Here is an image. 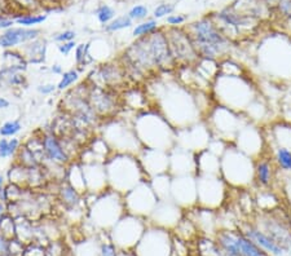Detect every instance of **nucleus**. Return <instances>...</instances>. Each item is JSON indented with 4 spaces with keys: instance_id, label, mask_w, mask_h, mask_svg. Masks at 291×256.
I'll list each match as a JSON object with an SVG mask.
<instances>
[{
    "instance_id": "09e8293b",
    "label": "nucleus",
    "mask_w": 291,
    "mask_h": 256,
    "mask_svg": "<svg viewBox=\"0 0 291 256\" xmlns=\"http://www.w3.org/2000/svg\"><path fill=\"white\" fill-rule=\"evenodd\" d=\"M47 20L45 14H22L16 20L22 28H34L35 25H40Z\"/></svg>"
},
{
    "instance_id": "cd10ccee",
    "label": "nucleus",
    "mask_w": 291,
    "mask_h": 256,
    "mask_svg": "<svg viewBox=\"0 0 291 256\" xmlns=\"http://www.w3.org/2000/svg\"><path fill=\"white\" fill-rule=\"evenodd\" d=\"M170 175L184 176L195 175V154L175 146L170 152Z\"/></svg>"
},
{
    "instance_id": "b1692460",
    "label": "nucleus",
    "mask_w": 291,
    "mask_h": 256,
    "mask_svg": "<svg viewBox=\"0 0 291 256\" xmlns=\"http://www.w3.org/2000/svg\"><path fill=\"white\" fill-rule=\"evenodd\" d=\"M238 229L269 256H282L286 253L281 245H278L272 237L263 232L255 223H243Z\"/></svg>"
},
{
    "instance_id": "864d4df0",
    "label": "nucleus",
    "mask_w": 291,
    "mask_h": 256,
    "mask_svg": "<svg viewBox=\"0 0 291 256\" xmlns=\"http://www.w3.org/2000/svg\"><path fill=\"white\" fill-rule=\"evenodd\" d=\"M22 256H47V250L43 249L41 246L31 242L25 247L24 255Z\"/></svg>"
},
{
    "instance_id": "338daca9",
    "label": "nucleus",
    "mask_w": 291,
    "mask_h": 256,
    "mask_svg": "<svg viewBox=\"0 0 291 256\" xmlns=\"http://www.w3.org/2000/svg\"><path fill=\"white\" fill-rule=\"evenodd\" d=\"M118 256H136V254L134 251H126V250H122L119 251V255Z\"/></svg>"
},
{
    "instance_id": "49530a36",
    "label": "nucleus",
    "mask_w": 291,
    "mask_h": 256,
    "mask_svg": "<svg viewBox=\"0 0 291 256\" xmlns=\"http://www.w3.org/2000/svg\"><path fill=\"white\" fill-rule=\"evenodd\" d=\"M0 233L8 239L16 238V222L8 214L0 219Z\"/></svg>"
},
{
    "instance_id": "e2e57ef3",
    "label": "nucleus",
    "mask_w": 291,
    "mask_h": 256,
    "mask_svg": "<svg viewBox=\"0 0 291 256\" xmlns=\"http://www.w3.org/2000/svg\"><path fill=\"white\" fill-rule=\"evenodd\" d=\"M13 20H10V18L7 17H1V16H0V29H5V30H8V29L13 28Z\"/></svg>"
},
{
    "instance_id": "c03bdc74",
    "label": "nucleus",
    "mask_w": 291,
    "mask_h": 256,
    "mask_svg": "<svg viewBox=\"0 0 291 256\" xmlns=\"http://www.w3.org/2000/svg\"><path fill=\"white\" fill-rule=\"evenodd\" d=\"M158 24L155 20H147V21L141 22V24L136 25V28L134 29L132 32V35L135 38H144V36H147V35L153 34V32H157Z\"/></svg>"
},
{
    "instance_id": "5fc2aeb1",
    "label": "nucleus",
    "mask_w": 291,
    "mask_h": 256,
    "mask_svg": "<svg viewBox=\"0 0 291 256\" xmlns=\"http://www.w3.org/2000/svg\"><path fill=\"white\" fill-rule=\"evenodd\" d=\"M175 7L172 5V4H168V3H163V4H159L157 8L154 9V12H153V16H154V18H163L166 17L167 14H171L172 12H174Z\"/></svg>"
},
{
    "instance_id": "423d86ee",
    "label": "nucleus",
    "mask_w": 291,
    "mask_h": 256,
    "mask_svg": "<svg viewBox=\"0 0 291 256\" xmlns=\"http://www.w3.org/2000/svg\"><path fill=\"white\" fill-rule=\"evenodd\" d=\"M109 189L124 195L141 181L149 180L139 157L134 154L111 153L105 162Z\"/></svg>"
},
{
    "instance_id": "20e7f679",
    "label": "nucleus",
    "mask_w": 291,
    "mask_h": 256,
    "mask_svg": "<svg viewBox=\"0 0 291 256\" xmlns=\"http://www.w3.org/2000/svg\"><path fill=\"white\" fill-rule=\"evenodd\" d=\"M132 126L143 148L171 152L176 146L178 131L155 109L137 113Z\"/></svg>"
},
{
    "instance_id": "72a5a7b5",
    "label": "nucleus",
    "mask_w": 291,
    "mask_h": 256,
    "mask_svg": "<svg viewBox=\"0 0 291 256\" xmlns=\"http://www.w3.org/2000/svg\"><path fill=\"white\" fill-rule=\"evenodd\" d=\"M47 53V43L40 38L35 39L33 42L26 43L22 48V55L28 64H41L45 61Z\"/></svg>"
},
{
    "instance_id": "39448f33",
    "label": "nucleus",
    "mask_w": 291,
    "mask_h": 256,
    "mask_svg": "<svg viewBox=\"0 0 291 256\" xmlns=\"http://www.w3.org/2000/svg\"><path fill=\"white\" fill-rule=\"evenodd\" d=\"M199 59L221 61L232 57L233 42L219 29L211 18H202L186 30Z\"/></svg>"
},
{
    "instance_id": "473e14b6",
    "label": "nucleus",
    "mask_w": 291,
    "mask_h": 256,
    "mask_svg": "<svg viewBox=\"0 0 291 256\" xmlns=\"http://www.w3.org/2000/svg\"><path fill=\"white\" fill-rule=\"evenodd\" d=\"M122 101L126 106H128V109L137 110L139 113L151 109L150 97L140 88H130L124 91L123 95H120V102Z\"/></svg>"
},
{
    "instance_id": "a19ab883",
    "label": "nucleus",
    "mask_w": 291,
    "mask_h": 256,
    "mask_svg": "<svg viewBox=\"0 0 291 256\" xmlns=\"http://www.w3.org/2000/svg\"><path fill=\"white\" fill-rule=\"evenodd\" d=\"M21 148V141L16 137H12V139H0V158H10L13 157L16 153H18Z\"/></svg>"
},
{
    "instance_id": "4be33fe9",
    "label": "nucleus",
    "mask_w": 291,
    "mask_h": 256,
    "mask_svg": "<svg viewBox=\"0 0 291 256\" xmlns=\"http://www.w3.org/2000/svg\"><path fill=\"white\" fill-rule=\"evenodd\" d=\"M126 69L122 64L105 63L93 70L89 75L88 82L95 86L116 90L118 87L124 86L126 83Z\"/></svg>"
},
{
    "instance_id": "6e6552de",
    "label": "nucleus",
    "mask_w": 291,
    "mask_h": 256,
    "mask_svg": "<svg viewBox=\"0 0 291 256\" xmlns=\"http://www.w3.org/2000/svg\"><path fill=\"white\" fill-rule=\"evenodd\" d=\"M254 168L255 160L237 149L233 144L226 146L220 157V175L230 189H253L255 187Z\"/></svg>"
},
{
    "instance_id": "5701e85b",
    "label": "nucleus",
    "mask_w": 291,
    "mask_h": 256,
    "mask_svg": "<svg viewBox=\"0 0 291 256\" xmlns=\"http://www.w3.org/2000/svg\"><path fill=\"white\" fill-rule=\"evenodd\" d=\"M137 157L147 179L170 172V152L144 148Z\"/></svg>"
},
{
    "instance_id": "774afa93",
    "label": "nucleus",
    "mask_w": 291,
    "mask_h": 256,
    "mask_svg": "<svg viewBox=\"0 0 291 256\" xmlns=\"http://www.w3.org/2000/svg\"><path fill=\"white\" fill-rule=\"evenodd\" d=\"M3 187H4V177L0 175V193H1V191L4 189Z\"/></svg>"
},
{
    "instance_id": "13d9d810",
    "label": "nucleus",
    "mask_w": 291,
    "mask_h": 256,
    "mask_svg": "<svg viewBox=\"0 0 291 256\" xmlns=\"http://www.w3.org/2000/svg\"><path fill=\"white\" fill-rule=\"evenodd\" d=\"M36 91H38L40 95L48 96V95H52L53 92H56V91H57V84H55V83L39 84V86L36 87Z\"/></svg>"
},
{
    "instance_id": "a211bd4d",
    "label": "nucleus",
    "mask_w": 291,
    "mask_h": 256,
    "mask_svg": "<svg viewBox=\"0 0 291 256\" xmlns=\"http://www.w3.org/2000/svg\"><path fill=\"white\" fill-rule=\"evenodd\" d=\"M88 101L99 119L114 118L122 104L120 96L116 94L115 90L104 88V87L95 86V84H89Z\"/></svg>"
},
{
    "instance_id": "37998d69",
    "label": "nucleus",
    "mask_w": 291,
    "mask_h": 256,
    "mask_svg": "<svg viewBox=\"0 0 291 256\" xmlns=\"http://www.w3.org/2000/svg\"><path fill=\"white\" fill-rule=\"evenodd\" d=\"M79 80V71L76 69H70L68 71H64L60 80L57 83V91L62 92V91L69 90L74 83H76Z\"/></svg>"
},
{
    "instance_id": "ddd939ff",
    "label": "nucleus",
    "mask_w": 291,
    "mask_h": 256,
    "mask_svg": "<svg viewBox=\"0 0 291 256\" xmlns=\"http://www.w3.org/2000/svg\"><path fill=\"white\" fill-rule=\"evenodd\" d=\"M146 219L126 214L111 228L110 239L120 250L132 251L146 230Z\"/></svg>"
},
{
    "instance_id": "a18cd8bd",
    "label": "nucleus",
    "mask_w": 291,
    "mask_h": 256,
    "mask_svg": "<svg viewBox=\"0 0 291 256\" xmlns=\"http://www.w3.org/2000/svg\"><path fill=\"white\" fill-rule=\"evenodd\" d=\"M21 129H22V123L18 119L7 121L0 126V136L1 137H14L17 133H20Z\"/></svg>"
},
{
    "instance_id": "ea45409f",
    "label": "nucleus",
    "mask_w": 291,
    "mask_h": 256,
    "mask_svg": "<svg viewBox=\"0 0 291 256\" xmlns=\"http://www.w3.org/2000/svg\"><path fill=\"white\" fill-rule=\"evenodd\" d=\"M219 74L223 75H233V76H241L247 75L246 67L241 63H238L237 60L228 57L221 61H219Z\"/></svg>"
},
{
    "instance_id": "0e129e2a",
    "label": "nucleus",
    "mask_w": 291,
    "mask_h": 256,
    "mask_svg": "<svg viewBox=\"0 0 291 256\" xmlns=\"http://www.w3.org/2000/svg\"><path fill=\"white\" fill-rule=\"evenodd\" d=\"M51 71L56 75H62L64 74V70H62V66L60 64H55V65L51 67Z\"/></svg>"
},
{
    "instance_id": "680f3d73",
    "label": "nucleus",
    "mask_w": 291,
    "mask_h": 256,
    "mask_svg": "<svg viewBox=\"0 0 291 256\" xmlns=\"http://www.w3.org/2000/svg\"><path fill=\"white\" fill-rule=\"evenodd\" d=\"M286 176H288V180L285 181L284 187H282V191H284L285 199L288 202L289 208H290L291 211V175H286Z\"/></svg>"
},
{
    "instance_id": "f257e3e1",
    "label": "nucleus",
    "mask_w": 291,
    "mask_h": 256,
    "mask_svg": "<svg viewBox=\"0 0 291 256\" xmlns=\"http://www.w3.org/2000/svg\"><path fill=\"white\" fill-rule=\"evenodd\" d=\"M155 110L171 123L178 131L203 121V114L197 104L195 91L182 84L178 79H161L155 83Z\"/></svg>"
},
{
    "instance_id": "dca6fc26",
    "label": "nucleus",
    "mask_w": 291,
    "mask_h": 256,
    "mask_svg": "<svg viewBox=\"0 0 291 256\" xmlns=\"http://www.w3.org/2000/svg\"><path fill=\"white\" fill-rule=\"evenodd\" d=\"M166 36H167L170 52L176 64V69L182 66H194L197 64L199 56L188 32L184 30L172 29L166 32Z\"/></svg>"
},
{
    "instance_id": "de8ad7c7",
    "label": "nucleus",
    "mask_w": 291,
    "mask_h": 256,
    "mask_svg": "<svg viewBox=\"0 0 291 256\" xmlns=\"http://www.w3.org/2000/svg\"><path fill=\"white\" fill-rule=\"evenodd\" d=\"M132 22L134 21H132L128 16H120V17L114 18L113 21L105 25V30H107L108 32H120V30L131 28V26H132Z\"/></svg>"
},
{
    "instance_id": "9b49d317",
    "label": "nucleus",
    "mask_w": 291,
    "mask_h": 256,
    "mask_svg": "<svg viewBox=\"0 0 291 256\" xmlns=\"http://www.w3.org/2000/svg\"><path fill=\"white\" fill-rule=\"evenodd\" d=\"M113 153L122 154H134L139 156L141 150L144 149L140 140L137 137L134 126L127 125L126 122L120 119H110L104 126L103 136H101Z\"/></svg>"
},
{
    "instance_id": "1a4fd4ad",
    "label": "nucleus",
    "mask_w": 291,
    "mask_h": 256,
    "mask_svg": "<svg viewBox=\"0 0 291 256\" xmlns=\"http://www.w3.org/2000/svg\"><path fill=\"white\" fill-rule=\"evenodd\" d=\"M203 121L209 127L214 139L223 140L228 144H233L243 126L250 122L249 118L242 113H237L216 104Z\"/></svg>"
},
{
    "instance_id": "6ab92c4d",
    "label": "nucleus",
    "mask_w": 291,
    "mask_h": 256,
    "mask_svg": "<svg viewBox=\"0 0 291 256\" xmlns=\"http://www.w3.org/2000/svg\"><path fill=\"white\" fill-rule=\"evenodd\" d=\"M255 219V224L269 237H272L278 245H281L285 251L291 249V228L288 222L280 216V210L268 214L257 212Z\"/></svg>"
},
{
    "instance_id": "052dcab7",
    "label": "nucleus",
    "mask_w": 291,
    "mask_h": 256,
    "mask_svg": "<svg viewBox=\"0 0 291 256\" xmlns=\"http://www.w3.org/2000/svg\"><path fill=\"white\" fill-rule=\"evenodd\" d=\"M278 9H280V12L284 14L285 17L291 20V0H280Z\"/></svg>"
},
{
    "instance_id": "c9c22d12",
    "label": "nucleus",
    "mask_w": 291,
    "mask_h": 256,
    "mask_svg": "<svg viewBox=\"0 0 291 256\" xmlns=\"http://www.w3.org/2000/svg\"><path fill=\"white\" fill-rule=\"evenodd\" d=\"M65 179L66 181H68V183L70 184V185H72L76 192H78V193L80 194L88 193L86 177H84V173H83V168L80 163L72 162L70 164H69L68 170H66Z\"/></svg>"
},
{
    "instance_id": "aec40b11",
    "label": "nucleus",
    "mask_w": 291,
    "mask_h": 256,
    "mask_svg": "<svg viewBox=\"0 0 291 256\" xmlns=\"http://www.w3.org/2000/svg\"><path fill=\"white\" fill-rule=\"evenodd\" d=\"M211 139H213L211 132H210L209 127L206 126L205 121H202L190 126V127L178 129L176 146L197 154V153L207 149Z\"/></svg>"
},
{
    "instance_id": "7ed1b4c3",
    "label": "nucleus",
    "mask_w": 291,
    "mask_h": 256,
    "mask_svg": "<svg viewBox=\"0 0 291 256\" xmlns=\"http://www.w3.org/2000/svg\"><path fill=\"white\" fill-rule=\"evenodd\" d=\"M260 95L259 87L249 74L241 76L219 74L211 87V96L216 105L242 114Z\"/></svg>"
},
{
    "instance_id": "bf43d9fd",
    "label": "nucleus",
    "mask_w": 291,
    "mask_h": 256,
    "mask_svg": "<svg viewBox=\"0 0 291 256\" xmlns=\"http://www.w3.org/2000/svg\"><path fill=\"white\" fill-rule=\"evenodd\" d=\"M76 43L75 40H73V42H66V43H61V44L57 45V49L58 52L61 53V55L64 56H68L70 55V52H72L73 49L76 48Z\"/></svg>"
},
{
    "instance_id": "f704fd0d",
    "label": "nucleus",
    "mask_w": 291,
    "mask_h": 256,
    "mask_svg": "<svg viewBox=\"0 0 291 256\" xmlns=\"http://www.w3.org/2000/svg\"><path fill=\"white\" fill-rule=\"evenodd\" d=\"M272 160L277 167L278 173L281 175H291V150L281 146H272L267 149Z\"/></svg>"
},
{
    "instance_id": "69168bd1",
    "label": "nucleus",
    "mask_w": 291,
    "mask_h": 256,
    "mask_svg": "<svg viewBox=\"0 0 291 256\" xmlns=\"http://www.w3.org/2000/svg\"><path fill=\"white\" fill-rule=\"evenodd\" d=\"M9 106H10V102L7 100V98L0 97V110H5V109H8Z\"/></svg>"
},
{
    "instance_id": "c756f323",
    "label": "nucleus",
    "mask_w": 291,
    "mask_h": 256,
    "mask_svg": "<svg viewBox=\"0 0 291 256\" xmlns=\"http://www.w3.org/2000/svg\"><path fill=\"white\" fill-rule=\"evenodd\" d=\"M41 32L35 28H10L0 35V47L13 49L20 44H26L40 38Z\"/></svg>"
},
{
    "instance_id": "7c9ffc66",
    "label": "nucleus",
    "mask_w": 291,
    "mask_h": 256,
    "mask_svg": "<svg viewBox=\"0 0 291 256\" xmlns=\"http://www.w3.org/2000/svg\"><path fill=\"white\" fill-rule=\"evenodd\" d=\"M199 175H211V176H221L220 175V157L215 153L205 149L195 154V176Z\"/></svg>"
},
{
    "instance_id": "58836bf2",
    "label": "nucleus",
    "mask_w": 291,
    "mask_h": 256,
    "mask_svg": "<svg viewBox=\"0 0 291 256\" xmlns=\"http://www.w3.org/2000/svg\"><path fill=\"white\" fill-rule=\"evenodd\" d=\"M58 198L66 207L74 208L82 201V194L78 193L68 181H64L58 188Z\"/></svg>"
},
{
    "instance_id": "4c0bfd02",
    "label": "nucleus",
    "mask_w": 291,
    "mask_h": 256,
    "mask_svg": "<svg viewBox=\"0 0 291 256\" xmlns=\"http://www.w3.org/2000/svg\"><path fill=\"white\" fill-rule=\"evenodd\" d=\"M237 245L240 256H269L267 253L256 246L249 237L243 234L240 229H237Z\"/></svg>"
},
{
    "instance_id": "4d7b16f0",
    "label": "nucleus",
    "mask_w": 291,
    "mask_h": 256,
    "mask_svg": "<svg viewBox=\"0 0 291 256\" xmlns=\"http://www.w3.org/2000/svg\"><path fill=\"white\" fill-rule=\"evenodd\" d=\"M186 20H188V17L184 14H170V16H167V24L172 28H178V26L184 24Z\"/></svg>"
},
{
    "instance_id": "c85d7f7f",
    "label": "nucleus",
    "mask_w": 291,
    "mask_h": 256,
    "mask_svg": "<svg viewBox=\"0 0 291 256\" xmlns=\"http://www.w3.org/2000/svg\"><path fill=\"white\" fill-rule=\"evenodd\" d=\"M267 149L272 146H281L291 150V122L276 121L269 122L267 128H264Z\"/></svg>"
},
{
    "instance_id": "3c124183",
    "label": "nucleus",
    "mask_w": 291,
    "mask_h": 256,
    "mask_svg": "<svg viewBox=\"0 0 291 256\" xmlns=\"http://www.w3.org/2000/svg\"><path fill=\"white\" fill-rule=\"evenodd\" d=\"M149 14V11H147V8L145 5H135L130 9L128 12V17L132 20V21H141V20H144L146 18V16Z\"/></svg>"
},
{
    "instance_id": "9d476101",
    "label": "nucleus",
    "mask_w": 291,
    "mask_h": 256,
    "mask_svg": "<svg viewBox=\"0 0 291 256\" xmlns=\"http://www.w3.org/2000/svg\"><path fill=\"white\" fill-rule=\"evenodd\" d=\"M126 214L124 195L111 189L95 194V201L89 204V216L101 228H113Z\"/></svg>"
},
{
    "instance_id": "f03ea898",
    "label": "nucleus",
    "mask_w": 291,
    "mask_h": 256,
    "mask_svg": "<svg viewBox=\"0 0 291 256\" xmlns=\"http://www.w3.org/2000/svg\"><path fill=\"white\" fill-rule=\"evenodd\" d=\"M122 65L131 76L137 74L143 78L150 74L171 73L176 69L167 36L161 32L139 38L132 43L124 52Z\"/></svg>"
},
{
    "instance_id": "393cba45",
    "label": "nucleus",
    "mask_w": 291,
    "mask_h": 256,
    "mask_svg": "<svg viewBox=\"0 0 291 256\" xmlns=\"http://www.w3.org/2000/svg\"><path fill=\"white\" fill-rule=\"evenodd\" d=\"M41 145H43V153L44 160L48 162L57 163L61 166H69L73 162L72 156L69 153L68 146L62 142L56 133H44L41 136Z\"/></svg>"
},
{
    "instance_id": "8fccbe9b",
    "label": "nucleus",
    "mask_w": 291,
    "mask_h": 256,
    "mask_svg": "<svg viewBox=\"0 0 291 256\" xmlns=\"http://www.w3.org/2000/svg\"><path fill=\"white\" fill-rule=\"evenodd\" d=\"M96 16H97V20H99L100 24L108 25L109 22H111L114 20L115 12H114L113 8L109 7V5H107V4H105V5H101V7L97 8Z\"/></svg>"
},
{
    "instance_id": "603ef678",
    "label": "nucleus",
    "mask_w": 291,
    "mask_h": 256,
    "mask_svg": "<svg viewBox=\"0 0 291 256\" xmlns=\"http://www.w3.org/2000/svg\"><path fill=\"white\" fill-rule=\"evenodd\" d=\"M100 256H118L119 255V251H118V247L113 243V241L110 239L108 242H103L100 245L99 250Z\"/></svg>"
},
{
    "instance_id": "2f4dec72",
    "label": "nucleus",
    "mask_w": 291,
    "mask_h": 256,
    "mask_svg": "<svg viewBox=\"0 0 291 256\" xmlns=\"http://www.w3.org/2000/svg\"><path fill=\"white\" fill-rule=\"evenodd\" d=\"M254 199L257 212L261 214L277 211L281 207V199L274 193V189H256L254 193Z\"/></svg>"
},
{
    "instance_id": "bb28decb",
    "label": "nucleus",
    "mask_w": 291,
    "mask_h": 256,
    "mask_svg": "<svg viewBox=\"0 0 291 256\" xmlns=\"http://www.w3.org/2000/svg\"><path fill=\"white\" fill-rule=\"evenodd\" d=\"M83 168V173L86 177L87 189L91 194H100L109 189L108 185L107 171H105V163L101 162H88L80 163Z\"/></svg>"
},
{
    "instance_id": "79ce46f5",
    "label": "nucleus",
    "mask_w": 291,
    "mask_h": 256,
    "mask_svg": "<svg viewBox=\"0 0 291 256\" xmlns=\"http://www.w3.org/2000/svg\"><path fill=\"white\" fill-rule=\"evenodd\" d=\"M89 49H91V43H86V44L80 43L76 45L75 55H74L76 66H86L92 63L93 57L89 53Z\"/></svg>"
},
{
    "instance_id": "f8f14e48",
    "label": "nucleus",
    "mask_w": 291,
    "mask_h": 256,
    "mask_svg": "<svg viewBox=\"0 0 291 256\" xmlns=\"http://www.w3.org/2000/svg\"><path fill=\"white\" fill-rule=\"evenodd\" d=\"M197 177V206L218 211L223 207L229 197V185L221 176L199 175Z\"/></svg>"
},
{
    "instance_id": "e433bc0d",
    "label": "nucleus",
    "mask_w": 291,
    "mask_h": 256,
    "mask_svg": "<svg viewBox=\"0 0 291 256\" xmlns=\"http://www.w3.org/2000/svg\"><path fill=\"white\" fill-rule=\"evenodd\" d=\"M171 179L172 176L170 173H165V175H159V176L149 179L151 188L154 189L157 197L159 198V201L171 199Z\"/></svg>"
},
{
    "instance_id": "f3484780",
    "label": "nucleus",
    "mask_w": 291,
    "mask_h": 256,
    "mask_svg": "<svg viewBox=\"0 0 291 256\" xmlns=\"http://www.w3.org/2000/svg\"><path fill=\"white\" fill-rule=\"evenodd\" d=\"M233 145L245 153L246 156L251 157L253 160H257L268 153L264 128L261 126L255 125L253 122H249L243 126L233 142Z\"/></svg>"
},
{
    "instance_id": "4468645a",
    "label": "nucleus",
    "mask_w": 291,
    "mask_h": 256,
    "mask_svg": "<svg viewBox=\"0 0 291 256\" xmlns=\"http://www.w3.org/2000/svg\"><path fill=\"white\" fill-rule=\"evenodd\" d=\"M174 237L170 230L162 226L146 228L135 249L136 256H172Z\"/></svg>"
},
{
    "instance_id": "2eb2a0df",
    "label": "nucleus",
    "mask_w": 291,
    "mask_h": 256,
    "mask_svg": "<svg viewBox=\"0 0 291 256\" xmlns=\"http://www.w3.org/2000/svg\"><path fill=\"white\" fill-rule=\"evenodd\" d=\"M159 203L154 189L151 188L150 180L141 181L132 191L124 194V206L127 214L147 219Z\"/></svg>"
},
{
    "instance_id": "a878e982",
    "label": "nucleus",
    "mask_w": 291,
    "mask_h": 256,
    "mask_svg": "<svg viewBox=\"0 0 291 256\" xmlns=\"http://www.w3.org/2000/svg\"><path fill=\"white\" fill-rule=\"evenodd\" d=\"M277 167L268 153L255 160V168H254L255 189H273L274 184L277 183Z\"/></svg>"
},
{
    "instance_id": "412c9836",
    "label": "nucleus",
    "mask_w": 291,
    "mask_h": 256,
    "mask_svg": "<svg viewBox=\"0 0 291 256\" xmlns=\"http://www.w3.org/2000/svg\"><path fill=\"white\" fill-rule=\"evenodd\" d=\"M171 199L182 208H193L197 206V177L195 175L172 176Z\"/></svg>"
},
{
    "instance_id": "0eeeda50",
    "label": "nucleus",
    "mask_w": 291,
    "mask_h": 256,
    "mask_svg": "<svg viewBox=\"0 0 291 256\" xmlns=\"http://www.w3.org/2000/svg\"><path fill=\"white\" fill-rule=\"evenodd\" d=\"M255 64L272 83H291V43H264L255 56Z\"/></svg>"
},
{
    "instance_id": "6e6d98bb",
    "label": "nucleus",
    "mask_w": 291,
    "mask_h": 256,
    "mask_svg": "<svg viewBox=\"0 0 291 256\" xmlns=\"http://www.w3.org/2000/svg\"><path fill=\"white\" fill-rule=\"evenodd\" d=\"M75 36H76L75 32H73V30H65V32L56 34L53 40H55L56 43H58V44H61V43L73 42V40H75Z\"/></svg>"
}]
</instances>
